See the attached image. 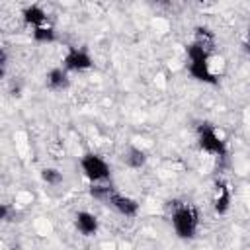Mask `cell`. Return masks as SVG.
I'll return each instance as SVG.
<instances>
[{"instance_id": "obj_1", "label": "cell", "mask_w": 250, "mask_h": 250, "mask_svg": "<svg viewBox=\"0 0 250 250\" xmlns=\"http://www.w3.org/2000/svg\"><path fill=\"white\" fill-rule=\"evenodd\" d=\"M186 55H188V70L191 74V78L203 82V84H219V78L217 74L211 70V53L209 49H205L203 45L199 43H189L186 47Z\"/></svg>"}, {"instance_id": "obj_2", "label": "cell", "mask_w": 250, "mask_h": 250, "mask_svg": "<svg viewBox=\"0 0 250 250\" xmlns=\"http://www.w3.org/2000/svg\"><path fill=\"white\" fill-rule=\"evenodd\" d=\"M172 227H174V232L184 238V240H191L195 234H197V229H199V213L193 205H188V203H180L174 207L172 211Z\"/></svg>"}, {"instance_id": "obj_3", "label": "cell", "mask_w": 250, "mask_h": 250, "mask_svg": "<svg viewBox=\"0 0 250 250\" xmlns=\"http://www.w3.org/2000/svg\"><path fill=\"white\" fill-rule=\"evenodd\" d=\"M195 135H197V145H199V148L203 152L219 156V158H227V143L217 133L215 125H211L207 121L199 123L197 129H195Z\"/></svg>"}, {"instance_id": "obj_4", "label": "cell", "mask_w": 250, "mask_h": 250, "mask_svg": "<svg viewBox=\"0 0 250 250\" xmlns=\"http://www.w3.org/2000/svg\"><path fill=\"white\" fill-rule=\"evenodd\" d=\"M80 170H82L84 178L90 180V184H107L111 180L109 164L94 152H86L80 158Z\"/></svg>"}, {"instance_id": "obj_5", "label": "cell", "mask_w": 250, "mask_h": 250, "mask_svg": "<svg viewBox=\"0 0 250 250\" xmlns=\"http://www.w3.org/2000/svg\"><path fill=\"white\" fill-rule=\"evenodd\" d=\"M94 66L92 57L78 47H68L66 55L62 57V68L68 72H82V70H90Z\"/></svg>"}, {"instance_id": "obj_6", "label": "cell", "mask_w": 250, "mask_h": 250, "mask_svg": "<svg viewBox=\"0 0 250 250\" xmlns=\"http://www.w3.org/2000/svg\"><path fill=\"white\" fill-rule=\"evenodd\" d=\"M105 205H109L111 209H115L123 217H137V213H139V203L133 197L119 193L117 189L111 191V195H109V199H107Z\"/></svg>"}, {"instance_id": "obj_7", "label": "cell", "mask_w": 250, "mask_h": 250, "mask_svg": "<svg viewBox=\"0 0 250 250\" xmlns=\"http://www.w3.org/2000/svg\"><path fill=\"white\" fill-rule=\"evenodd\" d=\"M215 199H213V209L217 215H227L232 203V191L229 188V184L225 180H217L215 182Z\"/></svg>"}, {"instance_id": "obj_8", "label": "cell", "mask_w": 250, "mask_h": 250, "mask_svg": "<svg viewBox=\"0 0 250 250\" xmlns=\"http://www.w3.org/2000/svg\"><path fill=\"white\" fill-rule=\"evenodd\" d=\"M45 82L47 88L53 92H62L70 86V78H68V70H64L62 66H53L47 74H45Z\"/></svg>"}, {"instance_id": "obj_9", "label": "cell", "mask_w": 250, "mask_h": 250, "mask_svg": "<svg viewBox=\"0 0 250 250\" xmlns=\"http://www.w3.org/2000/svg\"><path fill=\"white\" fill-rule=\"evenodd\" d=\"M74 227H76V230H78L80 234H84V236H94V234L98 232L100 223H98V219H96L94 213H90V211H78V213L74 215Z\"/></svg>"}, {"instance_id": "obj_10", "label": "cell", "mask_w": 250, "mask_h": 250, "mask_svg": "<svg viewBox=\"0 0 250 250\" xmlns=\"http://www.w3.org/2000/svg\"><path fill=\"white\" fill-rule=\"evenodd\" d=\"M21 18L23 21L29 25V27H41V25H47V12L39 6V4H29L21 10Z\"/></svg>"}, {"instance_id": "obj_11", "label": "cell", "mask_w": 250, "mask_h": 250, "mask_svg": "<svg viewBox=\"0 0 250 250\" xmlns=\"http://www.w3.org/2000/svg\"><path fill=\"white\" fill-rule=\"evenodd\" d=\"M121 160H123L125 166H129L131 170H141V168L146 164V152H145L143 148L131 145V146H127V148L123 150Z\"/></svg>"}, {"instance_id": "obj_12", "label": "cell", "mask_w": 250, "mask_h": 250, "mask_svg": "<svg viewBox=\"0 0 250 250\" xmlns=\"http://www.w3.org/2000/svg\"><path fill=\"white\" fill-rule=\"evenodd\" d=\"M31 37H33L35 43H43V45H47V43H55V41H57V31H55L53 25L47 23V25L35 27V29L31 31Z\"/></svg>"}, {"instance_id": "obj_13", "label": "cell", "mask_w": 250, "mask_h": 250, "mask_svg": "<svg viewBox=\"0 0 250 250\" xmlns=\"http://www.w3.org/2000/svg\"><path fill=\"white\" fill-rule=\"evenodd\" d=\"M113 189L115 188H111L109 184H92L90 189H88V193H90V197H94V199H98L102 203H107V199H109V195H111Z\"/></svg>"}, {"instance_id": "obj_14", "label": "cell", "mask_w": 250, "mask_h": 250, "mask_svg": "<svg viewBox=\"0 0 250 250\" xmlns=\"http://www.w3.org/2000/svg\"><path fill=\"white\" fill-rule=\"evenodd\" d=\"M195 43L203 45L205 49H211V45L215 43L213 31L207 29V27H203V25H197V27H195Z\"/></svg>"}, {"instance_id": "obj_15", "label": "cell", "mask_w": 250, "mask_h": 250, "mask_svg": "<svg viewBox=\"0 0 250 250\" xmlns=\"http://www.w3.org/2000/svg\"><path fill=\"white\" fill-rule=\"evenodd\" d=\"M41 178L49 186H59L62 182V172L57 170V168H43L41 170Z\"/></svg>"}, {"instance_id": "obj_16", "label": "cell", "mask_w": 250, "mask_h": 250, "mask_svg": "<svg viewBox=\"0 0 250 250\" xmlns=\"http://www.w3.org/2000/svg\"><path fill=\"white\" fill-rule=\"evenodd\" d=\"M6 68H8V53L6 49H0V76H6Z\"/></svg>"}, {"instance_id": "obj_17", "label": "cell", "mask_w": 250, "mask_h": 250, "mask_svg": "<svg viewBox=\"0 0 250 250\" xmlns=\"http://www.w3.org/2000/svg\"><path fill=\"white\" fill-rule=\"evenodd\" d=\"M10 211H12L10 205H8V203H2V205H0V219H2V221H10Z\"/></svg>"}, {"instance_id": "obj_18", "label": "cell", "mask_w": 250, "mask_h": 250, "mask_svg": "<svg viewBox=\"0 0 250 250\" xmlns=\"http://www.w3.org/2000/svg\"><path fill=\"white\" fill-rule=\"evenodd\" d=\"M246 49H248V53H250V29H248V39H246Z\"/></svg>"}]
</instances>
